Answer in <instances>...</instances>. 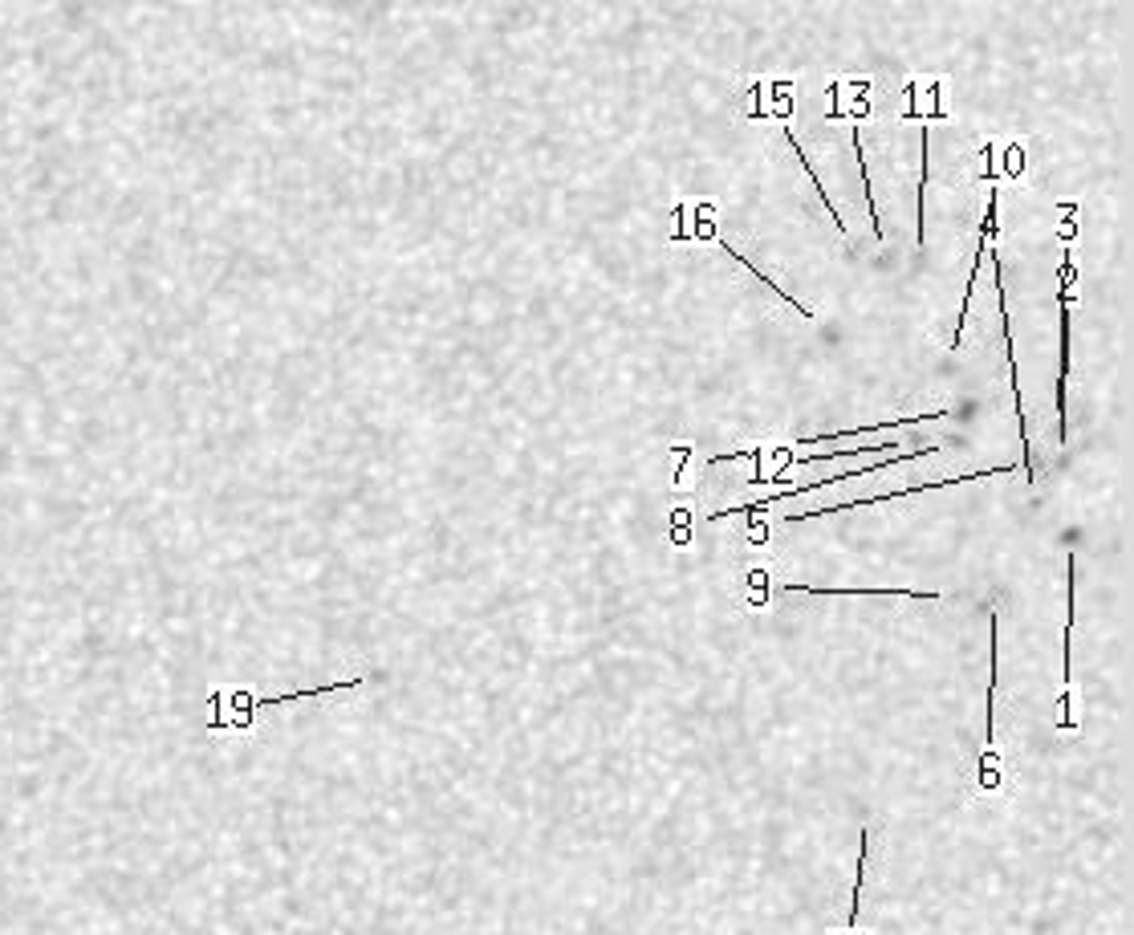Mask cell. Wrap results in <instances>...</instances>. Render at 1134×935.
<instances>
[{
  "mask_svg": "<svg viewBox=\"0 0 1134 935\" xmlns=\"http://www.w3.org/2000/svg\"><path fill=\"white\" fill-rule=\"evenodd\" d=\"M1008 476L1013 468H984V472H972V476H956V480H923L915 488H899V492H887V496H870V501H846V505H826V509H813V513H789V525L797 521H809V517H834V513H850V509H866V505H887V501H899V496H915V492H927V488H943V484H964V480H988V476Z\"/></svg>",
  "mask_w": 1134,
  "mask_h": 935,
  "instance_id": "obj_1",
  "label": "cell"
},
{
  "mask_svg": "<svg viewBox=\"0 0 1134 935\" xmlns=\"http://www.w3.org/2000/svg\"><path fill=\"white\" fill-rule=\"evenodd\" d=\"M992 236H996V187H992V200H988V216H984V228H980V248H976V265H972V273H968V285H964V305H960V322H964V314H968V305H972V289H976V277H980V261H984V253H988V244H992ZM960 330H956V338H952V350H960Z\"/></svg>",
  "mask_w": 1134,
  "mask_h": 935,
  "instance_id": "obj_3",
  "label": "cell"
},
{
  "mask_svg": "<svg viewBox=\"0 0 1134 935\" xmlns=\"http://www.w3.org/2000/svg\"><path fill=\"white\" fill-rule=\"evenodd\" d=\"M1074 590H1078V557L1069 553L1065 561V639H1061V708H1069V667H1074V659H1069V639H1074V622H1078V610H1074Z\"/></svg>",
  "mask_w": 1134,
  "mask_h": 935,
  "instance_id": "obj_2",
  "label": "cell"
},
{
  "mask_svg": "<svg viewBox=\"0 0 1134 935\" xmlns=\"http://www.w3.org/2000/svg\"><path fill=\"white\" fill-rule=\"evenodd\" d=\"M785 590H789V594H830V598H834V594H887V598L899 594V598H919V602H935V598H939L935 590H931V594H927V590H850V586H797V582H789Z\"/></svg>",
  "mask_w": 1134,
  "mask_h": 935,
  "instance_id": "obj_5",
  "label": "cell"
},
{
  "mask_svg": "<svg viewBox=\"0 0 1134 935\" xmlns=\"http://www.w3.org/2000/svg\"><path fill=\"white\" fill-rule=\"evenodd\" d=\"M1065 379H1069V285L1061 289V374H1057V415H1061V444H1065Z\"/></svg>",
  "mask_w": 1134,
  "mask_h": 935,
  "instance_id": "obj_4",
  "label": "cell"
},
{
  "mask_svg": "<svg viewBox=\"0 0 1134 935\" xmlns=\"http://www.w3.org/2000/svg\"><path fill=\"white\" fill-rule=\"evenodd\" d=\"M720 248H724V253H728V257H732V261H736V265H744V269H748V273H752V277H756V281H761V285H769V289H773V293H777V297H785V301H789V305H793V309H797V314H801V318H813V314H809V309H805V305H801V301H797V297H789V293H785V289H781V285H773V281H769V277H765V273H761V269H756V265H752V261H748V257H744V253H736V244H728V240H720Z\"/></svg>",
  "mask_w": 1134,
  "mask_h": 935,
  "instance_id": "obj_6",
  "label": "cell"
}]
</instances>
